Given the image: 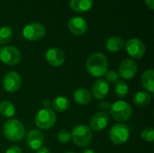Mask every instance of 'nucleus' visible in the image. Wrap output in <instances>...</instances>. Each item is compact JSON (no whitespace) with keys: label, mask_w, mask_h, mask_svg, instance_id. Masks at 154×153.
Returning a JSON list of instances; mask_svg holds the SVG:
<instances>
[{"label":"nucleus","mask_w":154,"mask_h":153,"mask_svg":"<svg viewBox=\"0 0 154 153\" xmlns=\"http://www.w3.org/2000/svg\"><path fill=\"white\" fill-rule=\"evenodd\" d=\"M152 101V96L148 92L140 91L137 92L134 96V103L139 107H145L150 105Z\"/></svg>","instance_id":"nucleus-21"},{"label":"nucleus","mask_w":154,"mask_h":153,"mask_svg":"<svg viewBox=\"0 0 154 153\" xmlns=\"http://www.w3.org/2000/svg\"><path fill=\"white\" fill-rule=\"evenodd\" d=\"M51 105V101H50L49 99H44V100L42 101V106H43V107H50Z\"/></svg>","instance_id":"nucleus-33"},{"label":"nucleus","mask_w":154,"mask_h":153,"mask_svg":"<svg viewBox=\"0 0 154 153\" xmlns=\"http://www.w3.org/2000/svg\"><path fill=\"white\" fill-rule=\"evenodd\" d=\"M142 139L147 142H151L154 140V130L152 128H145L142 132Z\"/></svg>","instance_id":"nucleus-27"},{"label":"nucleus","mask_w":154,"mask_h":153,"mask_svg":"<svg viewBox=\"0 0 154 153\" xmlns=\"http://www.w3.org/2000/svg\"><path fill=\"white\" fill-rule=\"evenodd\" d=\"M125 46V41L122 38L113 36L110 37L106 42V48L110 52H117L121 50Z\"/></svg>","instance_id":"nucleus-20"},{"label":"nucleus","mask_w":154,"mask_h":153,"mask_svg":"<svg viewBox=\"0 0 154 153\" xmlns=\"http://www.w3.org/2000/svg\"><path fill=\"white\" fill-rule=\"evenodd\" d=\"M142 84L143 87L150 93L154 92V70L147 69L142 75Z\"/></svg>","instance_id":"nucleus-19"},{"label":"nucleus","mask_w":154,"mask_h":153,"mask_svg":"<svg viewBox=\"0 0 154 153\" xmlns=\"http://www.w3.org/2000/svg\"><path fill=\"white\" fill-rule=\"evenodd\" d=\"M5 153H22V150L17 146H12L6 150Z\"/></svg>","instance_id":"nucleus-30"},{"label":"nucleus","mask_w":154,"mask_h":153,"mask_svg":"<svg viewBox=\"0 0 154 153\" xmlns=\"http://www.w3.org/2000/svg\"><path fill=\"white\" fill-rule=\"evenodd\" d=\"M36 153H51V151H50L48 148H46V147H41L40 149H38V150H37Z\"/></svg>","instance_id":"nucleus-31"},{"label":"nucleus","mask_w":154,"mask_h":153,"mask_svg":"<svg viewBox=\"0 0 154 153\" xmlns=\"http://www.w3.org/2000/svg\"><path fill=\"white\" fill-rule=\"evenodd\" d=\"M3 133L7 140L11 142H19L24 137L25 128L20 121L9 119L3 126Z\"/></svg>","instance_id":"nucleus-2"},{"label":"nucleus","mask_w":154,"mask_h":153,"mask_svg":"<svg viewBox=\"0 0 154 153\" xmlns=\"http://www.w3.org/2000/svg\"><path fill=\"white\" fill-rule=\"evenodd\" d=\"M110 106H111L110 102L107 101V100H105V99L101 100V101L99 102V104H98V107H99V109H100L102 112H106V111L109 110V109H110Z\"/></svg>","instance_id":"nucleus-29"},{"label":"nucleus","mask_w":154,"mask_h":153,"mask_svg":"<svg viewBox=\"0 0 154 153\" xmlns=\"http://www.w3.org/2000/svg\"><path fill=\"white\" fill-rule=\"evenodd\" d=\"M125 50L133 59H141L145 54V46L143 42L137 38H132L125 43Z\"/></svg>","instance_id":"nucleus-9"},{"label":"nucleus","mask_w":154,"mask_h":153,"mask_svg":"<svg viewBox=\"0 0 154 153\" xmlns=\"http://www.w3.org/2000/svg\"><path fill=\"white\" fill-rule=\"evenodd\" d=\"M70 7L78 13H86L93 6V0H70Z\"/></svg>","instance_id":"nucleus-18"},{"label":"nucleus","mask_w":154,"mask_h":153,"mask_svg":"<svg viewBox=\"0 0 154 153\" xmlns=\"http://www.w3.org/2000/svg\"><path fill=\"white\" fill-rule=\"evenodd\" d=\"M0 115L5 118H11L15 115V107L10 101L0 103Z\"/></svg>","instance_id":"nucleus-23"},{"label":"nucleus","mask_w":154,"mask_h":153,"mask_svg":"<svg viewBox=\"0 0 154 153\" xmlns=\"http://www.w3.org/2000/svg\"><path fill=\"white\" fill-rule=\"evenodd\" d=\"M71 139V133L68 131V130H61L57 133V140L58 142H61V143H66L68 142H69Z\"/></svg>","instance_id":"nucleus-26"},{"label":"nucleus","mask_w":154,"mask_h":153,"mask_svg":"<svg viewBox=\"0 0 154 153\" xmlns=\"http://www.w3.org/2000/svg\"><path fill=\"white\" fill-rule=\"evenodd\" d=\"M145 3H146L147 6H148L150 9L153 10L154 9V0H145Z\"/></svg>","instance_id":"nucleus-32"},{"label":"nucleus","mask_w":154,"mask_h":153,"mask_svg":"<svg viewBox=\"0 0 154 153\" xmlns=\"http://www.w3.org/2000/svg\"><path fill=\"white\" fill-rule=\"evenodd\" d=\"M128 92H129L128 85L124 80L118 79L115 83V93H116V96H118L120 98H124L127 96Z\"/></svg>","instance_id":"nucleus-24"},{"label":"nucleus","mask_w":154,"mask_h":153,"mask_svg":"<svg viewBox=\"0 0 154 153\" xmlns=\"http://www.w3.org/2000/svg\"><path fill=\"white\" fill-rule=\"evenodd\" d=\"M105 78H106V81L107 83H116L118 80V73L116 70H107L106 73L105 74Z\"/></svg>","instance_id":"nucleus-28"},{"label":"nucleus","mask_w":154,"mask_h":153,"mask_svg":"<svg viewBox=\"0 0 154 153\" xmlns=\"http://www.w3.org/2000/svg\"><path fill=\"white\" fill-rule=\"evenodd\" d=\"M45 28L40 23H30L24 26L23 30V36L32 41H39L45 35Z\"/></svg>","instance_id":"nucleus-8"},{"label":"nucleus","mask_w":154,"mask_h":153,"mask_svg":"<svg viewBox=\"0 0 154 153\" xmlns=\"http://www.w3.org/2000/svg\"><path fill=\"white\" fill-rule=\"evenodd\" d=\"M109 112L112 118L117 122L128 121L134 113L131 105L123 100L116 101L113 105H111Z\"/></svg>","instance_id":"nucleus-3"},{"label":"nucleus","mask_w":154,"mask_h":153,"mask_svg":"<svg viewBox=\"0 0 154 153\" xmlns=\"http://www.w3.org/2000/svg\"><path fill=\"white\" fill-rule=\"evenodd\" d=\"M45 59L50 66L59 68L65 62V54L59 48H51L46 51Z\"/></svg>","instance_id":"nucleus-12"},{"label":"nucleus","mask_w":154,"mask_h":153,"mask_svg":"<svg viewBox=\"0 0 154 153\" xmlns=\"http://www.w3.org/2000/svg\"><path fill=\"white\" fill-rule=\"evenodd\" d=\"M69 105H70V102L69 98H67L66 96H58L54 98L53 101L51 102L53 111H57V112L67 111L69 107Z\"/></svg>","instance_id":"nucleus-22"},{"label":"nucleus","mask_w":154,"mask_h":153,"mask_svg":"<svg viewBox=\"0 0 154 153\" xmlns=\"http://www.w3.org/2000/svg\"><path fill=\"white\" fill-rule=\"evenodd\" d=\"M57 121L55 112L51 107H43L35 115L34 122L39 129L47 130L54 126Z\"/></svg>","instance_id":"nucleus-5"},{"label":"nucleus","mask_w":154,"mask_h":153,"mask_svg":"<svg viewBox=\"0 0 154 153\" xmlns=\"http://www.w3.org/2000/svg\"><path fill=\"white\" fill-rule=\"evenodd\" d=\"M44 142L43 133L38 129H33L30 131L27 135V144L30 149L37 151L40 149Z\"/></svg>","instance_id":"nucleus-16"},{"label":"nucleus","mask_w":154,"mask_h":153,"mask_svg":"<svg viewBox=\"0 0 154 153\" xmlns=\"http://www.w3.org/2000/svg\"><path fill=\"white\" fill-rule=\"evenodd\" d=\"M73 98L75 102L80 106H86L91 102L92 95L91 92L86 87H79L74 91Z\"/></svg>","instance_id":"nucleus-17"},{"label":"nucleus","mask_w":154,"mask_h":153,"mask_svg":"<svg viewBox=\"0 0 154 153\" xmlns=\"http://www.w3.org/2000/svg\"><path fill=\"white\" fill-rule=\"evenodd\" d=\"M109 93V84L104 79L97 80L91 89V95L98 100L105 99Z\"/></svg>","instance_id":"nucleus-15"},{"label":"nucleus","mask_w":154,"mask_h":153,"mask_svg":"<svg viewBox=\"0 0 154 153\" xmlns=\"http://www.w3.org/2000/svg\"><path fill=\"white\" fill-rule=\"evenodd\" d=\"M68 27L73 34L82 35L88 31V25L84 18L79 16H75L69 19L68 23Z\"/></svg>","instance_id":"nucleus-14"},{"label":"nucleus","mask_w":154,"mask_h":153,"mask_svg":"<svg viewBox=\"0 0 154 153\" xmlns=\"http://www.w3.org/2000/svg\"><path fill=\"white\" fill-rule=\"evenodd\" d=\"M108 68V60L106 57L101 52L92 53L87 60L86 69L89 75L94 78L103 77Z\"/></svg>","instance_id":"nucleus-1"},{"label":"nucleus","mask_w":154,"mask_h":153,"mask_svg":"<svg viewBox=\"0 0 154 153\" xmlns=\"http://www.w3.org/2000/svg\"><path fill=\"white\" fill-rule=\"evenodd\" d=\"M138 70L136 62L133 59H125L122 61L119 67V75L123 79L128 80L135 77Z\"/></svg>","instance_id":"nucleus-11"},{"label":"nucleus","mask_w":154,"mask_h":153,"mask_svg":"<svg viewBox=\"0 0 154 153\" xmlns=\"http://www.w3.org/2000/svg\"><path fill=\"white\" fill-rule=\"evenodd\" d=\"M82 153H95V151L92 149H87V150H85Z\"/></svg>","instance_id":"nucleus-34"},{"label":"nucleus","mask_w":154,"mask_h":153,"mask_svg":"<svg viewBox=\"0 0 154 153\" xmlns=\"http://www.w3.org/2000/svg\"><path fill=\"white\" fill-rule=\"evenodd\" d=\"M0 60L8 66H15L21 60V53L14 46H4L0 49Z\"/></svg>","instance_id":"nucleus-7"},{"label":"nucleus","mask_w":154,"mask_h":153,"mask_svg":"<svg viewBox=\"0 0 154 153\" xmlns=\"http://www.w3.org/2000/svg\"><path fill=\"white\" fill-rule=\"evenodd\" d=\"M13 37V30L9 26L0 28V44H7Z\"/></svg>","instance_id":"nucleus-25"},{"label":"nucleus","mask_w":154,"mask_h":153,"mask_svg":"<svg viewBox=\"0 0 154 153\" xmlns=\"http://www.w3.org/2000/svg\"><path fill=\"white\" fill-rule=\"evenodd\" d=\"M66 153H74V152H72V151H69V152H66Z\"/></svg>","instance_id":"nucleus-35"},{"label":"nucleus","mask_w":154,"mask_h":153,"mask_svg":"<svg viewBox=\"0 0 154 153\" xmlns=\"http://www.w3.org/2000/svg\"><path fill=\"white\" fill-rule=\"evenodd\" d=\"M92 131L88 125L79 124L72 129L71 139L79 147H87L92 142Z\"/></svg>","instance_id":"nucleus-4"},{"label":"nucleus","mask_w":154,"mask_h":153,"mask_svg":"<svg viewBox=\"0 0 154 153\" xmlns=\"http://www.w3.org/2000/svg\"><path fill=\"white\" fill-rule=\"evenodd\" d=\"M130 137V130L126 124H116L113 125L109 131V139L116 145L125 143Z\"/></svg>","instance_id":"nucleus-6"},{"label":"nucleus","mask_w":154,"mask_h":153,"mask_svg":"<svg viewBox=\"0 0 154 153\" xmlns=\"http://www.w3.org/2000/svg\"><path fill=\"white\" fill-rule=\"evenodd\" d=\"M22 83L21 76L16 71H10L3 78V87L8 93L16 92Z\"/></svg>","instance_id":"nucleus-10"},{"label":"nucleus","mask_w":154,"mask_h":153,"mask_svg":"<svg viewBox=\"0 0 154 153\" xmlns=\"http://www.w3.org/2000/svg\"><path fill=\"white\" fill-rule=\"evenodd\" d=\"M110 121V116L106 112H97L95 114L90 120V127L95 132H101L106 129Z\"/></svg>","instance_id":"nucleus-13"}]
</instances>
